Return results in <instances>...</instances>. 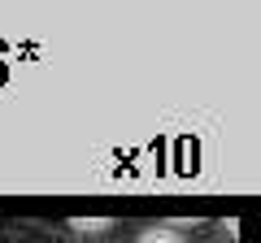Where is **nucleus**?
Here are the masks:
<instances>
[{"instance_id":"nucleus-2","label":"nucleus","mask_w":261,"mask_h":243,"mask_svg":"<svg viewBox=\"0 0 261 243\" xmlns=\"http://www.w3.org/2000/svg\"><path fill=\"white\" fill-rule=\"evenodd\" d=\"M140 243H183V239H178L174 230H148V234H144Z\"/></svg>"},{"instance_id":"nucleus-1","label":"nucleus","mask_w":261,"mask_h":243,"mask_svg":"<svg viewBox=\"0 0 261 243\" xmlns=\"http://www.w3.org/2000/svg\"><path fill=\"white\" fill-rule=\"evenodd\" d=\"M70 230H83V234H96V230H109V217H74Z\"/></svg>"}]
</instances>
